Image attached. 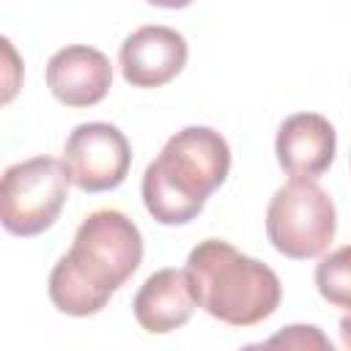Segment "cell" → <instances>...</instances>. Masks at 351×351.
<instances>
[{
	"instance_id": "obj_2",
	"label": "cell",
	"mask_w": 351,
	"mask_h": 351,
	"mask_svg": "<svg viewBox=\"0 0 351 351\" xmlns=\"http://www.w3.org/2000/svg\"><path fill=\"white\" fill-rule=\"evenodd\" d=\"M230 173V148L211 126L176 132L143 173V203L159 225L192 222Z\"/></svg>"
},
{
	"instance_id": "obj_4",
	"label": "cell",
	"mask_w": 351,
	"mask_h": 351,
	"mask_svg": "<svg viewBox=\"0 0 351 351\" xmlns=\"http://www.w3.org/2000/svg\"><path fill=\"white\" fill-rule=\"evenodd\" d=\"M337 211L315 178H291L266 208V236L271 247L293 261L318 258L335 239Z\"/></svg>"
},
{
	"instance_id": "obj_6",
	"label": "cell",
	"mask_w": 351,
	"mask_h": 351,
	"mask_svg": "<svg viewBox=\"0 0 351 351\" xmlns=\"http://www.w3.org/2000/svg\"><path fill=\"white\" fill-rule=\"evenodd\" d=\"M132 165L126 134L104 121L80 123L63 145V167L82 192H107L123 184Z\"/></svg>"
},
{
	"instance_id": "obj_1",
	"label": "cell",
	"mask_w": 351,
	"mask_h": 351,
	"mask_svg": "<svg viewBox=\"0 0 351 351\" xmlns=\"http://www.w3.org/2000/svg\"><path fill=\"white\" fill-rule=\"evenodd\" d=\"M143 263L140 228L118 208L88 214L49 271V299L66 315H96Z\"/></svg>"
},
{
	"instance_id": "obj_15",
	"label": "cell",
	"mask_w": 351,
	"mask_h": 351,
	"mask_svg": "<svg viewBox=\"0 0 351 351\" xmlns=\"http://www.w3.org/2000/svg\"><path fill=\"white\" fill-rule=\"evenodd\" d=\"M145 3L159 5V8H186V5H192L195 0H145Z\"/></svg>"
},
{
	"instance_id": "obj_12",
	"label": "cell",
	"mask_w": 351,
	"mask_h": 351,
	"mask_svg": "<svg viewBox=\"0 0 351 351\" xmlns=\"http://www.w3.org/2000/svg\"><path fill=\"white\" fill-rule=\"evenodd\" d=\"M266 346H285V348H329V351H332V343L321 335L318 326H302V324L285 326V332L269 337Z\"/></svg>"
},
{
	"instance_id": "obj_14",
	"label": "cell",
	"mask_w": 351,
	"mask_h": 351,
	"mask_svg": "<svg viewBox=\"0 0 351 351\" xmlns=\"http://www.w3.org/2000/svg\"><path fill=\"white\" fill-rule=\"evenodd\" d=\"M340 343H343V348L351 351V310H348V315L340 318Z\"/></svg>"
},
{
	"instance_id": "obj_10",
	"label": "cell",
	"mask_w": 351,
	"mask_h": 351,
	"mask_svg": "<svg viewBox=\"0 0 351 351\" xmlns=\"http://www.w3.org/2000/svg\"><path fill=\"white\" fill-rule=\"evenodd\" d=\"M132 307L137 324L151 335H167L173 329H181L197 307L189 271L186 269L154 271L134 293Z\"/></svg>"
},
{
	"instance_id": "obj_9",
	"label": "cell",
	"mask_w": 351,
	"mask_h": 351,
	"mask_svg": "<svg viewBox=\"0 0 351 351\" xmlns=\"http://www.w3.org/2000/svg\"><path fill=\"white\" fill-rule=\"evenodd\" d=\"M274 151L291 178H318L335 162L337 132L318 112H296L280 123Z\"/></svg>"
},
{
	"instance_id": "obj_11",
	"label": "cell",
	"mask_w": 351,
	"mask_h": 351,
	"mask_svg": "<svg viewBox=\"0 0 351 351\" xmlns=\"http://www.w3.org/2000/svg\"><path fill=\"white\" fill-rule=\"evenodd\" d=\"M315 288L332 307L351 310V244L321 258L315 266Z\"/></svg>"
},
{
	"instance_id": "obj_13",
	"label": "cell",
	"mask_w": 351,
	"mask_h": 351,
	"mask_svg": "<svg viewBox=\"0 0 351 351\" xmlns=\"http://www.w3.org/2000/svg\"><path fill=\"white\" fill-rule=\"evenodd\" d=\"M3 52H5V60H8V80H5L3 104H8V101L14 99V93H16V88H19V82H16L11 74H14V71H16V74H22V66H19V60H16V52H14V47H11V41H8V38H3Z\"/></svg>"
},
{
	"instance_id": "obj_3",
	"label": "cell",
	"mask_w": 351,
	"mask_h": 351,
	"mask_svg": "<svg viewBox=\"0 0 351 351\" xmlns=\"http://www.w3.org/2000/svg\"><path fill=\"white\" fill-rule=\"evenodd\" d=\"M186 271L197 307L228 326H255L280 307L282 285L274 269L222 239L197 241L186 258Z\"/></svg>"
},
{
	"instance_id": "obj_5",
	"label": "cell",
	"mask_w": 351,
	"mask_h": 351,
	"mask_svg": "<svg viewBox=\"0 0 351 351\" xmlns=\"http://www.w3.org/2000/svg\"><path fill=\"white\" fill-rule=\"evenodd\" d=\"M63 159L33 156L5 167L0 181V219L14 236H38L55 225L69 197Z\"/></svg>"
},
{
	"instance_id": "obj_8",
	"label": "cell",
	"mask_w": 351,
	"mask_h": 351,
	"mask_svg": "<svg viewBox=\"0 0 351 351\" xmlns=\"http://www.w3.org/2000/svg\"><path fill=\"white\" fill-rule=\"evenodd\" d=\"M47 88L66 107H93L112 88V66L101 49L71 44L49 58Z\"/></svg>"
},
{
	"instance_id": "obj_7",
	"label": "cell",
	"mask_w": 351,
	"mask_h": 351,
	"mask_svg": "<svg viewBox=\"0 0 351 351\" xmlns=\"http://www.w3.org/2000/svg\"><path fill=\"white\" fill-rule=\"evenodd\" d=\"M186 38L167 25H145L123 38L118 63L132 88H162L186 66Z\"/></svg>"
}]
</instances>
